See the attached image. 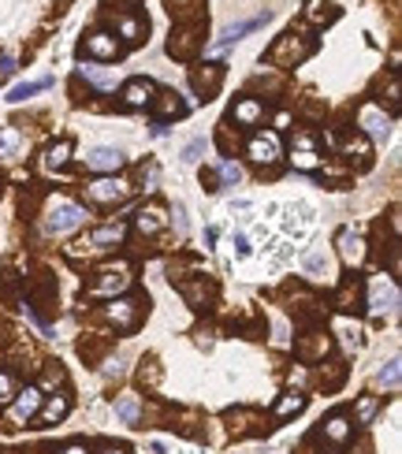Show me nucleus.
<instances>
[{"label": "nucleus", "mask_w": 402, "mask_h": 454, "mask_svg": "<svg viewBox=\"0 0 402 454\" xmlns=\"http://www.w3.org/2000/svg\"><path fill=\"white\" fill-rule=\"evenodd\" d=\"M164 134H168V123L157 120V123H153V138H164Z\"/></svg>", "instance_id": "052dcab7"}, {"label": "nucleus", "mask_w": 402, "mask_h": 454, "mask_svg": "<svg viewBox=\"0 0 402 454\" xmlns=\"http://www.w3.org/2000/svg\"><path fill=\"white\" fill-rule=\"evenodd\" d=\"M380 406H383V398L380 395H361L358 402H354V428H368L376 421V413H380Z\"/></svg>", "instance_id": "473e14b6"}, {"label": "nucleus", "mask_w": 402, "mask_h": 454, "mask_svg": "<svg viewBox=\"0 0 402 454\" xmlns=\"http://www.w3.org/2000/svg\"><path fill=\"white\" fill-rule=\"evenodd\" d=\"M134 287V265L127 261V257H108V261H100L93 268V280H90V295L93 298H120L127 295V290Z\"/></svg>", "instance_id": "f03ea898"}, {"label": "nucleus", "mask_w": 402, "mask_h": 454, "mask_svg": "<svg viewBox=\"0 0 402 454\" xmlns=\"http://www.w3.org/2000/svg\"><path fill=\"white\" fill-rule=\"evenodd\" d=\"M41 231L48 238H63V235H71L78 231L82 223H86V205H78L75 198H67V194H48L45 198V208H41Z\"/></svg>", "instance_id": "f257e3e1"}, {"label": "nucleus", "mask_w": 402, "mask_h": 454, "mask_svg": "<svg viewBox=\"0 0 402 454\" xmlns=\"http://www.w3.org/2000/svg\"><path fill=\"white\" fill-rule=\"evenodd\" d=\"M105 4H108L115 15H120V11H134V8L142 4V0H105Z\"/></svg>", "instance_id": "5fc2aeb1"}, {"label": "nucleus", "mask_w": 402, "mask_h": 454, "mask_svg": "<svg viewBox=\"0 0 402 454\" xmlns=\"http://www.w3.org/2000/svg\"><path fill=\"white\" fill-rule=\"evenodd\" d=\"M15 68H19V63H15V56H11V53H4V56H0V78L15 75Z\"/></svg>", "instance_id": "6e6d98bb"}, {"label": "nucleus", "mask_w": 402, "mask_h": 454, "mask_svg": "<svg viewBox=\"0 0 402 454\" xmlns=\"http://www.w3.org/2000/svg\"><path fill=\"white\" fill-rule=\"evenodd\" d=\"M130 179H123V175H100V179L86 183L82 186V194H86L90 205H100V208H112V205H123L130 198Z\"/></svg>", "instance_id": "0eeeda50"}, {"label": "nucleus", "mask_w": 402, "mask_h": 454, "mask_svg": "<svg viewBox=\"0 0 402 454\" xmlns=\"http://www.w3.org/2000/svg\"><path fill=\"white\" fill-rule=\"evenodd\" d=\"M168 208L160 205V201H149V205H142L138 208V216H134V231H138L142 238H153V235H160L164 227H168Z\"/></svg>", "instance_id": "5701e85b"}, {"label": "nucleus", "mask_w": 402, "mask_h": 454, "mask_svg": "<svg viewBox=\"0 0 402 454\" xmlns=\"http://www.w3.org/2000/svg\"><path fill=\"white\" fill-rule=\"evenodd\" d=\"M48 86H53V78H34V83H23V86H15V90L8 93V101H11V105H23L26 97L41 93V90H48Z\"/></svg>", "instance_id": "a19ab883"}, {"label": "nucleus", "mask_w": 402, "mask_h": 454, "mask_svg": "<svg viewBox=\"0 0 402 454\" xmlns=\"http://www.w3.org/2000/svg\"><path fill=\"white\" fill-rule=\"evenodd\" d=\"M82 164H86V171H93V175H120L123 153L112 149V145H97V149H90L82 157Z\"/></svg>", "instance_id": "412c9836"}, {"label": "nucleus", "mask_w": 402, "mask_h": 454, "mask_svg": "<svg viewBox=\"0 0 402 454\" xmlns=\"http://www.w3.org/2000/svg\"><path fill=\"white\" fill-rule=\"evenodd\" d=\"M63 384H67V372H63L56 361H48V365H41V380L34 384V387H38V391L56 395V391H63Z\"/></svg>", "instance_id": "f704fd0d"}, {"label": "nucleus", "mask_w": 402, "mask_h": 454, "mask_svg": "<svg viewBox=\"0 0 402 454\" xmlns=\"http://www.w3.org/2000/svg\"><path fill=\"white\" fill-rule=\"evenodd\" d=\"M90 242H93V250H97V253H105V250H115V246H123V242H127V223H123V220L100 223V227H93Z\"/></svg>", "instance_id": "a878e982"}, {"label": "nucleus", "mask_w": 402, "mask_h": 454, "mask_svg": "<svg viewBox=\"0 0 402 454\" xmlns=\"http://www.w3.org/2000/svg\"><path fill=\"white\" fill-rule=\"evenodd\" d=\"M376 105H380V108L388 105L391 112H398V105H402V86H398V75H391V78H388V90L380 93V101H376Z\"/></svg>", "instance_id": "c03bdc74"}, {"label": "nucleus", "mask_w": 402, "mask_h": 454, "mask_svg": "<svg viewBox=\"0 0 402 454\" xmlns=\"http://www.w3.org/2000/svg\"><path fill=\"white\" fill-rule=\"evenodd\" d=\"M123 372H127V361L123 358H108L105 361V376L112 380V376H123Z\"/></svg>", "instance_id": "864d4df0"}, {"label": "nucleus", "mask_w": 402, "mask_h": 454, "mask_svg": "<svg viewBox=\"0 0 402 454\" xmlns=\"http://www.w3.org/2000/svg\"><path fill=\"white\" fill-rule=\"evenodd\" d=\"M339 335H343V343H346V347H361V324H350V317L343 320Z\"/></svg>", "instance_id": "8fccbe9b"}, {"label": "nucleus", "mask_w": 402, "mask_h": 454, "mask_svg": "<svg viewBox=\"0 0 402 454\" xmlns=\"http://www.w3.org/2000/svg\"><path fill=\"white\" fill-rule=\"evenodd\" d=\"M313 440H321L328 447H346L350 440H354V421H350L346 410H335L321 421V428L313 432Z\"/></svg>", "instance_id": "ddd939ff"}, {"label": "nucleus", "mask_w": 402, "mask_h": 454, "mask_svg": "<svg viewBox=\"0 0 402 454\" xmlns=\"http://www.w3.org/2000/svg\"><path fill=\"white\" fill-rule=\"evenodd\" d=\"M179 295H182V302H187L190 310L205 313V310H212V305H216L220 290H216V280H212L209 272H201V275H190V280L179 283Z\"/></svg>", "instance_id": "9d476101"}, {"label": "nucleus", "mask_w": 402, "mask_h": 454, "mask_svg": "<svg viewBox=\"0 0 402 454\" xmlns=\"http://www.w3.org/2000/svg\"><path fill=\"white\" fill-rule=\"evenodd\" d=\"M164 8L172 11L175 23H209L205 0H164Z\"/></svg>", "instance_id": "cd10ccee"}, {"label": "nucleus", "mask_w": 402, "mask_h": 454, "mask_svg": "<svg viewBox=\"0 0 402 454\" xmlns=\"http://www.w3.org/2000/svg\"><path fill=\"white\" fill-rule=\"evenodd\" d=\"M398 384H402V361H398V358H391L388 365H383V369L376 372V387H388V391H395Z\"/></svg>", "instance_id": "79ce46f5"}, {"label": "nucleus", "mask_w": 402, "mask_h": 454, "mask_svg": "<svg viewBox=\"0 0 402 454\" xmlns=\"http://www.w3.org/2000/svg\"><path fill=\"white\" fill-rule=\"evenodd\" d=\"M335 19H339V8L331 0H306V11H302L306 26H331Z\"/></svg>", "instance_id": "c756f323"}, {"label": "nucleus", "mask_w": 402, "mask_h": 454, "mask_svg": "<svg viewBox=\"0 0 402 454\" xmlns=\"http://www.w3.org/2000/svg\"><path fill=\"white\" fill-rule=\"evenodd\" d=\"M216 145H220V153L231 160L234 149H239V131L231 134V123H220V127H216Z\"/></svg>", "instance_id": "37998d69"}, {"label": "nucleus", "mask_w": 402, "mask_h": 454, "mask_svg": "<svg viewBox=\"0 0 402 454\" xmlns=\"http://www.w3.org/2000/svg\"><path fill=\"white\" fill-rule=\"evenodd\" d=\"M26 149V134L19 127H0V164H11V160H19Z\"/></svg>", "instance_id": "c85d7f7f"}, {"label": "nucleus", "mask_w": 402, "mask_h": 454, "mask_svg": "<svg viewBox=\"0 0 402 454\" xmlns=\"http://www.w3.org/2000/svg\"><path fill=\"white\" fill-rule=\"evenodd\" d=\"M115 417H120V421H127V425H142V421H145L142 395L127 391V395H120V398H115Z\"/></svg>", "instance_id": "2f4dec72"}, {"label": "nucleus", "mask_w": 402, "mask_h": 454, "mask_svg": "<svg viewBox=\"0 0 402 454\" xmlns=\"http://www.w3.org/2000/svg\"><path fill=\"white\" fill-rule=\"evenodd\" d=\"M201 190H205V194L220 190V175H216V168H201Z\"/></svg>", "instance_id": "3c124183"}, {"label": "nucleus", "mask_w": 402, "mask_h": 454, "mask_svg": "<svg viewBox=\"0 0 402 454\" xmlns=\"http://www.w3.org/2000/svg\"><path fill=\"white\" fill-rule=\"evenodd\" d=\"M0 454H19V450H0Z\"/></svg>", "instance_id": "e2e57ef3"}, {"label": "nucleus", "mask_w": 402, "mask_h": 454, "mask_svg": "<svg viewBox=\"0 0 402 454\" xmlns=\"http://www.w3.org/2000/svg\"><path fill=\"white\" fill-rule=\"evenodd\" d=\"M97 454H130V450H127V447H100Z\"/></svg>", "instance_id": "680f3d73"}, {"label": "nucleus", "mask_w": 402, "mask_h": 454, "mask_svg": "<svg viewBox=\"0 0 402 454\" xmlns=\"http://www.w3.org/2000/svg\"><path fill=\"white\" fill-rule=\"evenodd\" d=\"M283 302H287V310L294 313V320L302 324V328L324 324V317H328V305L316 298L309 287H302V283H287V287H283Z\"/></svg>", "instance_id": "39448f33"}, {"label": "nucleus", "mask_w": 402, "mask_h": 454, "mask_svg": "<svg viewBox=\"0 0 402 454\" xmlns=\"http://www.w3.org/2000/svg\"><path fill=\"white\" fill-rule=\"evenodd\" d=\"M224 78H227V63L224 60H205V63H197V68L190 71V86H194V93L201 97V101H212V97L220 93V86H224Z\"/></svg>", "instance_id": "9b49d317"}, {"label": "nucleus", "mask_w": 402, "mask_h": 454, "mask_svg": "<svg viewBox=\"0 0 402 454\" xmlns=\"http://www.w3.org/2000/svg\"><path fill=\"white\" fill-rule=\"evenodd\" d=\"M71 157H75V142L71 138H60V142H53V145H45V149H41L38 168L45 175H56V171H63L67 164H71Z\"/></svg>", "instance_id": "aec40b11"}, {"label": "nucleus", "mask_w": 402, "mask_h": 454, "mask_svg": "<svg viewBox=\"0 0 402 454\" xmlns=\"http://www.w3.org/2000/svg\"><path fill=\"white\" fill-rule=\"evenodd\" d=\"M138 380H142L145 387H157V384H160V365H157V358H145V361H142Z\"/></svg>", "instance_id": "de8ad7c7"}, {"label": "nucleus", "mask_w": 402, "mask_h": 454, "mask_svg": "<svg viewBox=\"0 0 402 454\" xmlns=\"http://www.w3.org/2000/svg\"><path fill=\"white\" fill-rule=\"evenodd\" d=\"M149 108L157 112V120H160V123H168V120H182V116L190 112V105L182 101L175 90H157V93H153V101H149Z\"/></svg>", "instance_id": "393cba45"}, {"label": "nucleus", "mask_w": 402, "mask_h": 454, "mask_svg": "<svg viewBox=\"0 0 402 454\" xmlns=\"http://www.w3.org/2000/svg\"><path fill=\"white\" fill-rule=\"evenodd\" d=\"M71 413V398H67L63 391H56V395H48V398H41V410H38V425L41 428H53V425H60V421Z\"/></svg>", "instance_id": "bb28decb"}, {"label": "nucleus", "mask_w": 402, "mask_h": 454, "mask_svg": "<svg viewBox=\"0 0 402 454\" xmlns=\"http://www.w3.org/2000/svg\"><path fill=\"white\" fill-rule=\"evenodd\" d=\"M264 116H268L264 101L261 97H249V93L239 97V101L231 105V112H227V120H234V127H261Z\"/></svg>", "instance_id": "4be33fe9"}, {"label": "nucleus", "mask_w": 402, "mask_h": 454, "mask_svg": "<svg viewBox=\"0 0 402 454\" xmlns=\"http://www.w3.org/2000/svg\"><path fill=\"white\" fill-rule=\"evenodd\" d=\"M365 310L376 313V317L380 313H398V287L391 280H383V272L365 287Z\"/></svg>", "instance_id": "2eb2a0df"}, {"label": "nucleus", "mask_w": 402, "mask_h": 454, "mask_svg": "<svg viewBox=\"0 0 402 454\" xmlns=\"http://www.w3.org/2000/svg\"><path fill=\"white\" fill-rule=\"evenodd\" d=\"M264 23H268V11H257L254 19H242V23L224 26V30H220V38H216V48H231L242 34H249V30H257V26H264Z\"/></svg>", "instance_id": "7c9ffc66"}, {"label": "nucleus", "mask_w": 402, "mask_h": 454, "mask_svg": "<svg viewBox=\"0 0 402 454\" xmlns=\"http://www.w3.org/2000/svg\"><path fill=\"white\" fill-rule=\"evenodd\" d=\"M78 78H86L93 90H115V83H120V75H115L112 68H82Z\"/></svg>", "instance_id": "e433bc0d"}, {"label": "nucleus", "mask_w": 402, "mask_h": 454, "mask_svg": "<svg viewBox=\"0 0 402 454\" xmlns=\"http://www.w3.org/2000/svg\"><path fill=\"white\" fill-rule=\"evenodd\" d=\"M343 380H346V365L343 361H321L316 365V387L335 391V387H343Z\"/></svg>", "instance_id": "72a5a7b5"}, {"label": "nucleus", "mask_w": 402, "mask_h": 454, "mask_svg": "<svg viewBox=\"0 0 402 454\" xmlns=\"http://www.w3.org/2000/svg\"><path fill=\"white\" fill-rule=\"evenodd\" d=\"M287 160H291V168H294V171H313V175H316V171L324 168V157L316 153V149H291Z\"/></svg>", "instance_id": "4c0bfd02"}, {"label": "nucleus", "mask_w": 402, "mask_h": 454, "mask_svg": "<svg viewBox=\"0 0 402 454\" xmlns=\"http://www.w3.org/2000/svg\"><path fill=\"white\" fill-rule=\"evenodd\" d=\"M15 391H19V380H15L11 369H0V406H8V402L15 398Z\"/></svg>", "instance_id": "a18cd8bd"}, {"label": "nucleus", "mask_w": 402, "mask_h": 454, "mask_svg": "<svg viewBox=\"0 0 402 454\" xmlns=\"http://www.w3.org/2000/svg\"><path fill=\"white\" fill-rule=\"evenodd\" d=\"M272 123H276V127H272L276 134H279V131H287V127L294 123V112H291V108H279L276 116H272Z\"/></svg>", "instance_id": "603ef678"}, {"label": "nucleus", "mask_w": 402, "mask_h": 454, "mask_svg": "<svg viewBox=\"0 0 402 454\" xmlns=\"http://www.w3.org/2000/svg\"><path fill=\"white\" fill-rule=\"evenodd\" d=\"M149 310V298L142 295H120V298H108V305H100V320L112 324L115 332H134L142 324Z\"/></svg>", "instance_id": "20e7f679"}, {"label": "nucleus", "mask_w": 402, "mask_h": 454, "mask_svg": "<svg viewBox=\"0 0 402 454\" xmlns=\"http://www.w3.org/2000/svg\"><path fill=\"white\" fill-rule=\"evenodd\" d=\"M53 454H90V450H86V443H67V447H60Z\"/></svg>", "instance_id": "13d9d810"}, {"label": "nucleus", "mask_w": 402, "mask_h": 454, "mask_svg": "<svg viewBox=\"0 0 402 454\" xmlns=\"http://www.w3.org/2000/svg\"><path fill=\"white\" fill-rule=\"evenodd\" d=\"M254 425H261V417L254 410H227V428L234 435H246V432H257Z\"/></svg>", "instance_id": "58836bf2"}, {"label": "nucleus", "mask_w": 402, "mask_h": 454, "mask_svg": "<svg viewBox=\"0 0 402 454\" xmlns=\"http://www.w3.org/2000/svg\"><path fill=\"white\" fill-rule=\"evenodd\" d=\"M112 34L120 38V45L134 48V45H142L145 34H149V19H142V15H134V11H120L112 19Z\"/></svg>", "instance_id": "a211bd4d"}, {"label": "nucleus", "mask_w": 402, "mask_h": 454, "mask_svg": "<svg viewBox=\"0 0 402 454\" xmlns=\"http://www.w3.org/2000/svg\"><path fill=\"white\" fill-rule=\"evenodd\" d=\"M358 134H365L368 142H373V138H388L391 134V112H383L376 101L361 105V112H358Z\"/></svg>", "instance_id": "6ab92c4d"}, {"label": "nucleus", "mask_w": 402, "mask_h": 454, "mask_svg": "<svg viewBox=\"0 0 402 454\" xmlns=\"http://www.w3.org/2000/svg\"><path fill=\"white\" fill-rule=\"evenodd\" d=\"M302 410H306V395H302V391H287V395H279V402L272 406V417L287 421V417H298Z\"/></svg>", "instance_id": "c9c22d12"}, {"label": "nucleus", "mask_w": 402, "mask_h": 454, "mask_svg": "<svg viewBox=\"0 0 402 454\" xmlns=\"http://www.w3.org/2000/svg\"><path fill=\"white\" fill-rule=\"evenodd\" d=\"M302 272H306L309 280H324V275L331 272V261H328L321 250H309L306 257H302Z\"/></svg>", "instance_id": "ea45409f"}, {"label": "nucleus", "mask_w": 402, "mask_h": 454, "mask_svg": "<svg viewBox=\"0 0 402 454\" xmlns=\"http://www.w3.org/2000/svg\"><path fill=\"white\" fill-rule=\"evenodd\" d=\"M331 310L339 313V317H354L365 310V283L358 280V275H346V280L335 287V295H331Z\"/></svg>", "instance_id": "4468645a"}, {"label": "nucleus", "mask_w": 402, "mask_h": 454, "mask_svg": "<svg viewBox=\"0 0 402 454\" xmlns=\"http://www.w3.org/2000/svg\"><path fill=\"white\" fill-rule=\"evenodd\" d=\"M153 93H157V86L149 83V78H127V83L120 86V101H123V108H130V112H138V108H149V101H153Z\"/></svg>", "instance_id": "b1692460"}, {"label": "nucleus", "mask_w": 402, "mask_h": 454, "mask_svg": "<svg viewBox=\"0 0 402 454\" xmlns=\"http://www.w3.org/2000/svg\"><path fill=\"white\" fill-rule=\"evenodd\" d=\"M41 398H45V391H38L34 384L19 387L15 398L8 402V425L11 428H23L26 421H34V417H38V410H41Z\"/></svg>", "instance_id": "f8f14e48"}, {"label": "nucleus", "mask_w": 402, "mask_h": 454, "mask_svg": "<svg viewBox=\"0 0 402 454\" xmlns=\"http://www.w3.org/2000/svg\"><path fill=\"white\" fill-rule=\"evenodd\" d=\"M216 175H220V186H239L242 183V168L234 164V160H224V164L216 168Z\"/></svg>", "instance_id": "49530a36"}, {"label": "nucleus", "mask_w": 402, "mask_h": 454, "mask_svg": "<svg viewBox=\"0 0 402 454\" xmlns=\"http://www.w3.org/2000/svg\"><path fill=\"white\" fill-rule=\"evenodd\" d=\"M78 53L90 56V60L108 63V60H120L123 56V45H120V38H115L112 30H93V34H86V41L78 45Z\"/></svg>", "instance_id": "f3484780"}, {"label": "nucleus", "mask_w": 402, "mask_h": 454, "mask_svg": "<svg viewBox=\"0 0 402 454\" xmlns=\"http://www.w3.org/2000/svg\"><path fill=\"white\" fill-rule=\"evenodd\" d=\"M231 246H234V253H239V257H246V253H249V238H246V235H234Z\"/></svg>", "instance_id": "4d7b16f0"}, {"label": "nucleus", "mask_w": 402, "mask_h": 454, "mask_svg": "<svg viewBox=\"0 0 402 454\" xmlns=\"http://www.w3.org/2000/svg\"><path fill=\"white\" fill-rule=\"evenodd\" d=\"M246 157L249 164H257L261 171H272L279 160H283V138L276 131H257L246 138Z\"/></svg>", "instance_id": "1a4fd4ad"}, {"label": "nucleus", "mask_w": 402, "mask_h": 454, "mask_svg": "<svg viewBox=\"0 0 402 454\" xmlns=\"http://www.w3.org/2000/svg\"><path fill=\"white\" fill-rule=\"evenodd\" d=\"M205 26L209 23H175L172 34H168V56L190 63L201 56V45H205Z\"/></svg>", "instance_id": "423d86ee"}, {"label": "nucleus", "mask_w": 402, "mask_h": 454, "mask_svg": "<svg viewBox=\"0 0 402 454\" xmlns=\"http://www.w3.org/2000/svg\"><path fill=\"white\" fill-rule=\"evenodd\" d=\"M335 253H339V261L346 268H361L368 261V242L361 231H354V227H343L339 235H335Z\"/></svg>", "instance_id": "dca6fc26"}, {"label": "nucleus", "mask_w": 402, "mask_h": 454, "mask_svg": "<svg viewBox=\"0 0 402 454\" xmlns=\"http://www.w3.org/2000/svg\"><path fill=\"white\" fill-rule=\"evenodd\" d=\"M313 48L316 45H313V38L306 30H287V34H279L272 41L264 60H268V68H276V71H291V68H298V63H306L313 56Z\"/></svg>", "instance_id": "7ed1b4c3"}, {"label": "nucleus", "mask_w": 402, "mask_h": 454, "mask_svg": "<svg viewBox=\"0 0 402 454\" xmlns=\"http://www.w3.org/2000/svg\"><path fill=\"white\" fill-rule=\"evenodd\" d=\"M201 153H205V138H190L187 145H182V164H197V160H201Z\"/></svg>", "instance_id": "09e8293b"}, {"label": "nucleus", "mask_w": 402, "mask_h": 454, "mask_svg": "<svg viewBox=\"0 0 402 454\" xmlns=\"http://www.w3.org/2000/svg\"><path fill=\"white\" fill-rule=\"evenodd\" d=\"M175 227H179V235L187 231V208L182 205H175Z\"/></svg>", "instance_id": "bf43d9fd"}, {"label": "nucleus", "mask_w": 402, "mask_h": 454, "mask_svg": "<svg viewBox=\"0 0 402 454\" xmlns=\"http://www.w3.org/2000/svg\"><path fill=\"white\" fill-rule=\"evenodd\" d=\"M331 354V332L324 324H313V328H302V335L294 339V358L306 365H321Z\"/></svg>", "instance_id": "6e6552de"}]
</instances>
